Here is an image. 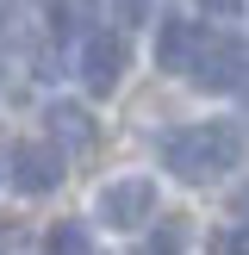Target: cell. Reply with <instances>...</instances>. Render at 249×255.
<instances>
[{
	"instance_id": "cell-1",
	"label": "cell",
	"mask_w": 249,
	"mask_h": 255,
	"mask_svg": "<svg viewBox=\"0 0 249 255\" xmlns=\"http://www.w3.org/2000/svg\"><path fill=\"white\" fill-rule=\"evenodd\" d=\"M162 162H168V174L206 187V181H218V174H231L243 162V131L237 125H187V131H174L162 143Z\"/></svg>"
},
{
	"instance_id": "cell-2",
	"label": "cell",
	"mask_w": 249,
	"mask_h": 255,
	"mask_svg": "<svg viewBox=\"0 0 249 255\" xmlns=\"http://www.w3.org/2000/svg\"><path fill=\"white\" fill-rule=\"evenodd\" d=\"M187 75H193V87H206V94H231V87L249 81V44L237 31H206Z\"/></svg>"
},
{
	"instance_id": "cell-3",
	"label": "cell",
	"mask_w": 249,
	"mask_h": 255,
	"mask_svg": "<svg viewBox=\"0 0 249 255\" xmlns=\"http://www.w3.org/2000/svg\"><path fill=\"white\" fill-rule=\"evenodd\" d=\"M124 69H131V37L124 31H87V44H81V81H87V94L94 100L119 94Z\"/></svg>"
},
{
	"instance_id": "cell-4",
	"label": "cell",
	"mask_w": 249,
	"mask_h": 255,
	"mask_svg": "<svg viewBox=\"0 0 249 255\" xmlns=\"http://www.w3.org/2000/svg\"><path fill=\"white\" fill-rule=\"evenodd\" d=\"M100 224H112V231H137V224L156 218V181H143V174H124V181H106L94 199Z\"/></svg>"
},
{
	"instance_id": "cell-5",
	"label": "cell",
	"mask_w": 249,
	"mask_h": 255,
	"mask_svg": "<svg viewBox=\"0 0 249 255\" xmlns=\"http://www.w3.org/2000/svg\"><path fill=\"white\" fill-rule=\"evenodd\" d=\"M6 181L19 187V193H50V187L62 181V149L56 143H19L12 149V168H6Z\"/></svg>"
},
{
	"instance_id": "cell-6",
	"label": "cell",
	"mask_w": 249,
	"mask_h": 255,
	"mask_svg": "<svg viewBox=\"0 0 249 255\" xmlns=\"http://www.w3.org/2000/svg\"><path fill=\"white\" fill-rule=\"evenodd\" d=\"M44 131H50V143L56 149H94V112L87 106H75V100H50L44 106Z\"/></svg>"
},
{
	"instance_id": "cell-7",
	"label": "cell",
	"mask_w": 249,
	"mask_h": 255,
	"mask_svg": "<svg viewBox=\"0 0 249 255\" xmlns=\"http://www.w3.org/2000/svg\"><path fill=\"white\" fill-rule=\"evenodd\" d=\"M199 37H206L199 25L168 19V25H162V37H156V62H162L168 75H187V69H193V56H199Z\"/></svg>"
},
{
	"instance_id": "cell-8",
	"label": "cell",
	"mask_w": 249,
	"mask_h": 255,
	"mask_svg": "<svg viewBox=\"0 0 249 255\" xmlns=\"http://www.w3.org/2000/svg\"><path fill=\"white\" fill-rule=\"evenodd\" d=\"M44 249H50V255H94V237H87V224H75V218H62L56 231L44 237Z\"/></svg>"
},
{
	"instance_id": "cell-9",
	"label": "cell",
	"mask_w": 249,
	"mask_h": 255,
	"mask_svg": "<svg viewBox=\"0 0 249 255\" xmlns=\"http://www.w3.org/2000/svg\"><path fill=\"white\" fill-rule=\"evenodd\" d=\"M181 249H187V218H168V224H156V231L143 237L137 255H181Z\"/></svg>"
},
{
	"instance_id": "cell-10",
	"label": "cell",
	"mask_w": 249,
	"mask_h": 255,
	"mask_svg": "<svg viewBox=\"0 0 249 255\" xmlns=\"http://www.w3.org/2000/svg\"><path fill=\"white\" fill-rule=\"evenodd\" d=\"M212 255H249V231L237 224V231H212V243H206Z\"/></svg>"
},
{
	"instance_id": "cell-11",
	"label": "cell",
	"mask_w": 249,
	"mask_h": 255,
	"mask_svg": "<svg viewBox=\"0 0 249 255\" xmlns=\"http://www.w3.org/2000/svg\"><path fill=\"white\" fill-rule=\"evenodd\" d=\"M199 6H206L212 19H231V12H243V0H199Z\"/></svg>"
},
{
	"instance_id": "cell-12",
	"label": "cell",
	"mask_w": 249,
	"mask_h": 255,
	"mask_svg": "<svg viewBox=\"0 0 249 255\" xmlns=\"http://www.w3.org/2000/svg\"><path fill=\"white\" fill-rule=\"evenodd\" d=\"M231 212L243 218V231H249V187H237V199H231Z\"/></svg>"
},
{
	"instance_id": "cell-13",
	"label": "cell",
	"mask_w": 249,
	"mask_h": 255,
	"mask_svg": "<svg viewBox=\"0 0 249 255\" xmlns=\"http://www.w3.org/2000/svg\"><path fill=\"white\" fill-rule=\"evenodd\" d=\"M6 168H12V143L0 137V181H6Z\"/></svg>"
}]
</instances>
